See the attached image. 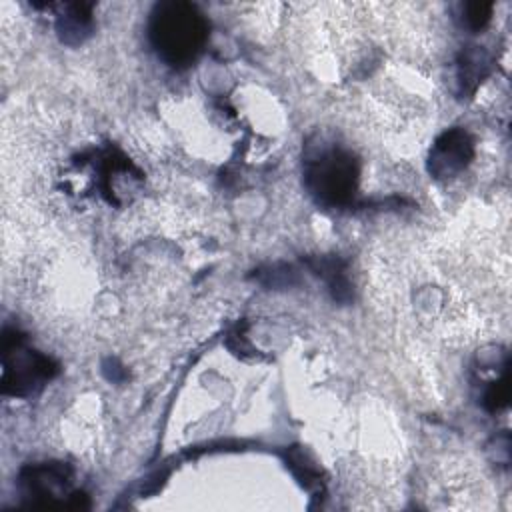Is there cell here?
<instances>
[{"label":"cell","instance_id":"cell-1","mask_svg":"<svg viewBox=\"0 0 512 512\" xmlns=\"http://www.w3.org/2000/svg\"><path fill=\"white\" fill-rule=\"evenodd\" d=\"M302 174L306 190L318 204L342 208L354 200L360 170L354 154L342 144L324 136L310 138L304 146Z\"/></svg>","mask_w":512,"mask_h":512},{"label":"cell","instance_id":"cell-2","mask_svg":"<svg viewBox=\"0 0 512 512\" xmlns=\"http://www.w3.org/2000/svg\"><path fill=\"white\" fill-rule=\"evenodd\" d=\"M208 20L190 2H158L148 20V38L156 54L174 68L192 64L208 40Z\"/></svg>","mask_w":512,"mask_h":512},{"label":"cell","instance_id":"cell-3","mask_svg":"<svg viewBox=\"0 0 512 512\" xmlns=\"http://www.w3.org/2000/svg\"><path fill=\"white\" fill-rule=\"evenodd\" d=\"M58 374V364L32 350L26 336L16 328L2 334V392L10 396H30Z\"/></svg>","mask_w":512,"mask_h":512},{"label":"cell","instance_id":"cell-4","mask_svg":"<svg viewBox=\"0 0 512 512\" xmlns=\"http://www.w3.org/2000/svg\"><path fill=\"white\" fill-rule=\"evenodd\" d=\"M72 470L62 462H44L26 466L20 472L18 486L28 506L34 508H88L82 492L68 494Z\"/></svg>","mask_w":512,"mask_h":512},{"label":"cell","instance_id":"cell-5","mask_svg":"<svg viewBox=\"0 0 512 512\" xmlns=\"http://www.w3.org/2000/svg\"><path fill=\"white\" fill-rule=\"evenodd\" d=\"M474 158V140L464 128L442 132L428 154V172L436 180H448L468 168Z\"/></svg>","mask_w":512,"mask_h":512},{"label":"cell","instance_id":"cell-6","mask_svg":"<svg viewBox=\"0 0 512 512\" xmlns=\"http://www.w3.org/2000/svg\"><path fill=\"white\" fill-rule=\"evenodd\" d=\"M306 266L316 274L320 276L326 286H328V292L332 296L334 302L338 304H350L352 302V284H350V278H348V268H346V262L338 256H308L306 258Z\"/></svg>","mask_w":512,"mask_h":512},{"label":"cell","instance_id":"cell-7","mask_svg":"<svg viewBox=\"0 0 512 512\" xmlns=\"http://www.w3.org/2000/svg\"><path fill=\"white\" fill-rule=\"evenodd\" d=\"M56 32L64 44H82L92 34V4H66L56 18Z\"/></svg>","mask_w":512,"mask_h":512},{"label":"cell","instance_id":"cell-8","mask_svg":"<svg viewBox=\"0 0 512 512\" xmlns=\"http://www.w3.org/2000/svg\"><path fill=\"white\" fill-rule=\"evenodd\" d=\"M456 70H458L456 74L458 90L462 96H468L478 88V84L490 72V56L480 46H468L460 52Z\"/></svg>","mask_w":512,"mask_h":512},{"label":"cell","instance_id":"cell-9","mask_svg":"<svg viewBox=\"0 0 512 512\" xmlns=\"http://www.w3.org/2000/svg\"><path fill=\"white\" fill-rule=\"evenodd\" d=\"M256 278L260 284H264L268 288H286V286L296 284V280H298L296 270L286 264H274L264 270H258Z\"/></svg>","mask_w":512,"mask_h":512},{"label":"cell","instance_id":"cell-10","mask_svg":"<svg viewBox=\"0 0 512 512\" xmlns=\"http://www.w3.org/2000/svg\"><path fill=\"white\" fill-rule=\"evenodd\" d=\"M462 14H464L462 20H464L466 28L478 32L488 24V20L492 16V4L490 2H466L462 6Z\"/></svg>","mask_w":512,"mask_h":512},{"label":"cell","instance_id":"cell-11","mask_svg":"<svg viewBox=\"0 0 512 512\" xmlns=\"http://www.w3.org/2000/svg\"><path fill=\"white\" fill-rule=\"evenodd\" d=\"M484 406L490 410V412H496L500 408H504L508 404V376L504 372V376L500 380H494L490 382L488 390L484 392Z\"/></svg>","mask_w":512,"mask_h":512},{"label":"cell","instance_id":"cell-12","mask_svg":"<svg viewBox=\"0 0 512 512\" xmlns=\"http://www.w3.org/2000/svg\"><path fill=\"white\" fill-rule=\"evenodd\" d=\"M102 372H104V374H106V378H108V380H112V382H122V380L126 378V370H124V366H122V364H118V360H114V358L104 360V364H102Z\"/></svg>","mask_w":512,"mask_h":512}]
</instances>
